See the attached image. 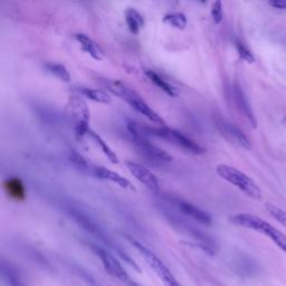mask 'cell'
<instances>
[{"mask_svg":"<svg viewBox=\"0 0 286 286\" xmlns=\"http://www.w3.org/2000/svg\"><path fill=\"white\" fill-rule=\"evenodd\" d=\"M67 213L75 220V222H76L79 226L84 229V231H86L87 233L92 234V235H94L96 238L100 239V241L103 244H105L110 250L115 252L122 260L128 263L132 269L137 271L138 273H141V269H140V267L137 265V263L131 259V257L126 254L123 250H122L121 246H119L118 244H116L113 239L109 236V234L105 232V229L101 227L95 219H93L91 216H88L87 214L84 213L82 209L75 208L73 207V206H69V207H67Z\"/></svg>","mask_w":286,"mask_h":286,"instance_id":"1","label":"cell"},{"mask_svg":"<svg viewBox=\"0 0 286 286\" xmlns=\"http://www.w3.org/2000/svg\"><path fill=\"white\" fill-rule=\"evenodd\" d=\"M103 86H104L107 92L112 93L113 95L120 97L122 101L128 103L133 110L143 115L145 119H148L149 121H151L156 124L162 125L165 123L161 116L159 115L137 92L132 90L131 87H129L128 85H125L124 83H122L120 81L105 79V81L103 82Z\"/></svg>","mask_w":286,"mask_h":286,"instance_id":"2","label":"cell"},{"mask_svg":"<svg viewBox=\"0 0 286 286\" xmlns=\"http://www.w3.org/2000/svg\"><path fill=\"white\" fill-rule=\"evenodd\" d=\"M139 130L141 131L143 134L147 135L149 138H157L160 139L162 141H165L169 144L175 145V147L184 150L186 152H189L191 154H199L205 153V149L196 143L194 140L187 137L184 133H181L180 131L176 129L167 128V126H148L142 125L140 123H137Z\"/></svg>","mask_w":286,"mask_h":286,"instance_id":"3","label":"cell"},{"mask_svg":"<svg viewBox=\"0 0 286 286\" xmlns=\"http://www.w3.org/2000/svg\"><path fill=\"white\" fill-rule=\"evenodd\" d=\"M229 222L235 226L251 229L263 235H266L273 242L280 250L286 253V235L284 233L275 228L273 225L265 222L264 219L253 214L239 213L229 217Z\"/></svg>","mask_w":286,"mask_h":286,"instance_id":"4","label":"cell"},{"mask_svg":"<svg viewBox=\"0 0 286 286\" xmlns=\"http://www.w3.org/2000/svg\"><path fill=\"white\" fill-rule=\"evenodd\" d=\"M128 130L135 149L148 161L154 163V165H163V163L172 161L171 154H169L165 150L157 147L156 144L150 141L149 137L139 130L135 122H129Z\"/></svg>","mask_w":286,"mask_h":286,"instance_id":"5","label":"cell"},{"mask_svg":"<svg viewBox=\"0 0 286 286\" xmlns=\"http://www.w3.org/2000/svg\"><path fill=\"white\" fill-rule=\"evenodd\" d=\"M217 175L225 181L236 187L244 195L254 200L262 199V190L256 182L248 177L245 172L228 165H218L216 168Z\"/></svg>","mask_w":286,"mask_h":286,"instance_id":"6","label":"cell"},{"mask_svg":"<svg viewBox=\"0 0 286 286\" xmlns=\"http://www.w3.org/2000/svg\"><path fill=\"white\" fill-rule=\"evenodd\" d=\"M71 161L74 163L75 167H77L79 169V170L87 172L88 175L95 177L97 178V179L112 182V184L119 186L123 189L135 190L132 182H131L129 179H126L125 177L121 176L120 173L111 170V169H107L103 166L93 165V163L88 162L86 159H84L82 156H79L78 153L73 152L71 154Z\"/></svg>","mask_w":286,"mask_h":286,"instance_id":"7","label":"cell"},{"mask_svg":"<svg viewBox=\"0 0 286 286\" xmlns=\"http://www.w3.org/2000/svg\"><path fill=\"white\" fill-rule=\"evenodd\" d=\"M135 250L139 252V254L142 256V259L147 263L150 269L156 273L159 279L161 280V282L165 286H184L179 281H178L175 275L171 273V271L168 269V266L163 263L159 257L154 254L152 251H150L149 248L143 246L142 244H140L138 241L131 238L130 236L126 237Z\"/></svg>","mask_w":286,"mask_h":286,"instance_id":"8","label":"cell"},{"mask_svg":"<svg viewBox=\"0 0 286 286\" xmlns=\"http://www.w3.org/2000/svg\"><path fill=\"white\" fill-rule=\"evenodd\" d=\"M69 110L75 122V135L77 140H83L90 131V111L86 103L81 97L72 96L68 102Z\"/></svg>","mask_w":286,"mask_h":286,"instance_id":"9","label":"cell"},{"mask_svg":"<svg viewBox=\"0 0 286 286\" xmlns=\"http://www.w3.org/2000/svg\"><path fill=\"white\" fill-rule=\"evenodd\" d=\"M167 201L171 205L172 208L177 209L185 217H188L201 225H206V226H209V225L213 224L212 216L207 212L197 207L196 205L189 203V201L184 200L180 197L169 195L167 196Z\"/></svg>","mask_w":286,"mask_h":286,"instance_id":"10","label":"cell"},{"mask_svg":"<svg viewBox=\"0 0 286 286\" xmlns=\"http://www.w3.org/2000/svg\"><path fill=\"white\" fill-rule=\"evenodd\" d=\"M92 251L95 253L96 256L101 260L102 265L106 271V273L109 274L112 278L121 281V282L130 284L132 282V280L130 279L129 274L126 273V271L121 263L116 260V257L105 251L104 248H102L97 245H91Z\"/></svg>","mask_w":286,"mask_h":286,"instance_id":"11","label":"cell"},{"mask_svg":"<svg viewBox=\"0 0 286 286\" xmlns=\"http://www.w3.org/2000/svg\"><path fill=\"white\" fill-rule=\"evenodd\" d=\"M167 213H168L167 218L169 219V222H170L173 227L179 228V231L181 233L190 236L192 239H195L196 242L198 241L206 252L210 253V254H214V242L212 241V238H209L207 235H205L203 232L197 229L195 226H192V225L189 224L188 222H185L184 219L178 217V216L170 215L168 210Z\"/></svg>","mask_w":286,"mask_h":286,"instance_id":"12","label":"cell"},{"mask_svg":"<svg viewBox=\"0 0 286 286\" xmlns=\"http://www.w3.org/2000/svg\"><path fill=\"white\" fill-rule=\"evenodd\" d=\"M216 125L223 137L226 138L229 141L241 145L242 148L246 150H252V143L246 134L243 131L237 128L236 125H234L231 122H228L225 119H217L216 120Z\"/></svg>","mask_w":286,"mask_h":286,"instance_id":"13","label":"cell"},{"mask_svg":"<svg viewBox=\"0 0 286 286\" xmlns=\"http://www.w3.org/2000/svg\"><path fill=\"white\" fill-rule=\"evenodd\" d=\"M125 166L128 168V170L131 172V175H132L139 182H141L143 186L147 187L148 189L156 192L160 190V184H159L158 178L154 176L147 167L131 160H126Z\"/></svg>","mask_w":286,"mask_h":286,"instance_id":"14","label":"cell"},{"mask_svg":"<svg viewBox=\"0 0 286 286\" xmlns=\"http://www.w3.org/2000/svg\"><path fill=\"white\" fill-rule=\"evenodd\" d=\"M233 96H234V101H235L237 110L241 112V114H243L244 118L247 119V121L250 122L252 128L256 129L257 128L256 116L254 114V112H253V110H252L251 104L247 100L245 93H244V91L242 90V87L239 86L238 84H235V86H234Z\"/></svg>","mask_w":286,"mask_h":286,"instance_id":"15","label":"cell"},{"mask_svg":"<svg viewBox=\"0 0 286 286\" xmlns=\"http://www.w3.org/2000/svg\"><path fill=\"white\" fill-rule=\"evenodd\" d=\"M75 40L77 41L78 45L81 46L83 51H85L87 55L96 60V62H101L104 58V51L98 46L96 41L93 40L90 37L84 34H77L75 35Z\"/></svg>","mask_w":286,"mask_h":286,"instance_id":"16","label":"cell"},{"mask_svg":"<svg viewBox=\"0 0 286 286\" xmlns=\"http://www.w3.org/2000/svg\"><path fill=\"white\" fill-rule=\"evenodd\" d=\"M4 190L8 194V196L16 201H22L26 199V189L24 182L21 181L20 178L11 177L8 178L7 180L3 182Z\"/></svg>","mask_w":286,"mask_h":286,"instance_id":"17","label":"cell"},{"mask_svg":"<svg viewBox=\"0 0 286 286\" xmlns=\"http://www.w3.org/2000/svg\"><path fill=\"white\" fill-rule=\"evenodd\" d=\"M1 275L7 286H26L25 283L22 282L19 272L10 263L2 262Z\"/></svg>","mask_w":286,"mask_h":286,"instance_id":"18","label":"cell"},{"mask_svg":"<svg viewBox=\"0 0 286 286\" xmlns=\"http://www.w3.org/2000/svg\"><path fill=\"white\" fill-rule=\"evenodd\" d=\"M125 22L128 25L129 30L132 34L137 35L144 26V18L138 10H135L133 8H129L125 11Z\"/></svg>","mask_w":286,"mask_h":286,"instance_id":"19","label":"cell"},{"mask_svg":"<svg viewBox=\"0 0 286 286\" xmlns=\"http://www.w3.org/2000/svg\"><path fill=\"white\" fill-rule=\"evenodd\" d=\"M79 94L82 96L88 98L93 102L102 103V104H110L111 97L107 94V92L103 90H96V88H88V87H81L78 88Z\"/></svg>","mask_w":286,"mask_h":286,"instance_id":"20","label":"cell"},{"mask_svg":"<svg viewBox=\"0 0 286 286\" xmlns=\"http://www.w3.org/2000/svg\"><path fill=\"white\" fill-rule=\"evenodd\" d=\"M144 73L150 81H151L158 88H160L161 91L165 92L167 95L172 97L176 96V90L173 88V86L171 84H169L166 79H163L158 73L152 71V69H145Z\"/></svg>","mask_w":286,"mask_h":286,"instance_id":"21","label":"cell"},{"mask_svg":"<svg viewBox=\"0 0 286 286\" xmlns=\"http://www.w3.org/2000/svg\"><path fill=\"white\" fill-rule=\"evenodd\" d=\"M88 135H90L91 139L97 144V147L101 149V151L105 154V157L109 159L112 163H114V165L119 163V159L118 156H116V153L109 147V145H107V143L100 137V135L92 130L88 131Z\"/></svg>","mask_w":286,"mask_h":286,"instance_id":"22","label":"cell"},{"mask_svg":"<svg viewBox=\"0 0 286 286\" xmlns=\"http://www.w3.org/2000/svg\"><path fill=\"white\" fill-rule=\"evenodd\" d=\"M45 69L50 75H53L56 78H58L59 81L68 83L71 81V74H69L68 69L66 66H64L63 64L59 63H47L45 64Z\"/></svg>","mask_w":286,"mask_h":286,"instance_id":"23","label":"cell"},{"mask_svg":"<svg viewBox=\"0 0 286 286\" xmlns=\"http://www.w3.org/2000/svg\"><path fill=\"white\" fill-rule=\"evenodd\" d=\"M163 22L176 29L184 30L188 25V18L182 12H171L163 17Z\"/></svg>","mask_w":286,"mask_h":286,"instance_id":"24","label":"cell"},{"mask_svg":"<svg viewBox=\"0 0 286 286\" xmlns=\"http://www.w3.org/2000/svg\"><path fill=\"white\" fill-rule=\"evenodd\" d=\"M74 271L88 286H111L81 266H75Z\"/></svg>","mask_w":286,"mask_h":286,"instance_id":"25","label":"cell"},{"mask_svg":"<svg viewBox=\"0 0 286 286\" xmlns=\"http://www.w3.org/2000/svg\"><path fill=\"white\" fill-rule=\"evenodd\" d=\"M265 208L267 210L272 217H273L276 222H279L281 225L286 227V212L283 210L282 208L278 207L276 205H273L271 203H266L265 204Z\"/></svg>","mask_w":286,"mask_h":286,"instance_id":"26","label":"cell"},{"mask_svg":"<svg viewBox=\"0 0 286 286\" xmlns=\"http://www.w3.org/2000/svg\"><path fill=\"white\" fill-rule=\"evenodd\" d=\"M235 47L237 49V53L239 55V57H241L244 62H246L248 64H253L255 63V57L254 55H253L252 51L248 49L245 45H244L242 41L236 40L235 43Z\"/></svg>","mask_w":286,"mask_h":286,"instance_id":"27","label":"cell"},{"mask_svg":"<svg viewBox=\"0 0 286 286\" xmlns=\"http://www.w3.org/2000/svg\"><path fill=\"white\" fill-rule=\"evenodd\" d=\"M212 18L216 25H219L220 22L223 20V16H224V12H223V2L222 0H215V2L213 3L212 6Z\"/></svg>","mask_w":286,"mask_h":286,"instance_id":"28","label":"cell"},{"mask_svg":"<svg viewBox=\"0 0 286 286\" xmlns=\"http://www.w3.org/2000/svg\"><path fill=\"white\" fill-rule=\"evenodd\" d=\"M270 6L276 9H286V0H267Z\"/></svg>","mask_w":286,"mask_h":286,"instance_id":"29","label":"cell"},{"mask_svg":"<svg viewBox=\"0 0 286 286\" xmlns=\"http://www.w3.org/2000/svg\"><path fill=\"white\" fill-rule=\"evenodd\" d=\"M129 285H130V286H141V285H139V284H137L135 282H133V281H132V282H131Z\"/></svg>","mask_w":286,"mask_h":286,"instance_id":"30","label":"cell"},{"mask_svg":"<svg viewBox=\"0 0 286 286\" xmlns=\"http://www.w3.org/2000/svg\"><path fill=\"white\" fill-rule=\"evenodd\" d=\"M200 1L203 2V3H205V2H206V0H200Z\"/></svg>","mask_w":286,"mask_h":286,"instance_id":"31","label":"cell"}]
</instances>
